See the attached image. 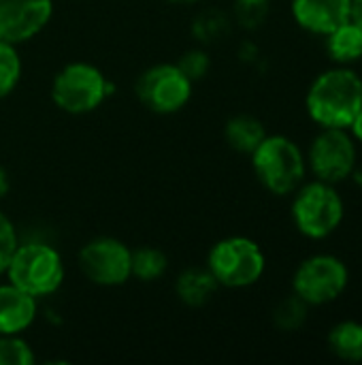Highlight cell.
Returning a JSON list of instances; mask_svg holds the SVG:
<instances>
[{"label":"cell","mask_w":362,"mask_h":365,"mask_svg":"<svg viewBox=\"0 0 362 365\" xmlns=\"http://www.w3.org/2000/svg\"><path fill=\"white\" fill-rule=\"evenodd\" d=\"M324 45L329 58L339 66H352L354 62L362 60V30L352 19L326 34Z\"/></svg>","instance_id":"14"},{"label":"cell","mask_w":362,"mask_h":365,"mask_svg":"<svg viewBox=\"0 0 362 365\" xmlns=\"http://www.w3.org/2000/svg\"><path fill=\"white\" fill-rule=\"evenodd\" d=\"M326 344L331 353L344 361L361 364L362 361V323L358 321H341L331 327L326 336Z\"/></svg>","instance_id":"17"},{"label":"cell","mask_w":362,"mask_h":365,"mask_svg":"<svg viewBox=\"0 0 362 365\" xmlns=\"http://www.w3.org/2000/svg\"><path fill=\"white\" fill-rule=\"evenodd\" d=\"M130 252L115 237H96L81 248L79 269L98 287H119L130 278Z\"/></svg>","instance_id":"10"},{"label":"cell","mask_w":362,"mask_h":365,"mask_svg":"<svg viewBox=\"0 0 362 365\" xmlns=\"http://www.w3.org/2000/svg\"><path fill=\"white\" fill-rule=\"evenodd\" d=\"M350 178L356 182V186H358V188H362V167H358V165H356V169L352 171V175H350Z\"/></svg>","instance_id":"29"},{"label":"cell","mask_w":362,"mask_h":365,"mask_svg":"<svg viewBox=\"0 0 362 365\" xmlns=\"http://www.w3.org/2000/svg\"><path fill=\"white\" fill-rule=\"evenodd\" d=\"M309 317V304H305L299 295L284 297L273 310V323L280 331H299Z\"/></svg>","instance_id":"19"},{"label":"cell","mask_w":362,"mask_h":365,"mask_svg":"<svg viewBox=\"0 0 362 365\" xmlns=\"http://www.w3.org/2000/svg\"><path fill=\"white\" fill-rule=\"evenodd\" d=\"M6 192H9V175H6V171L0 167V199L6 197Z\"/></svg>","instance_id":"28"},{"label":"cell","mask_w":362,"mask_h":365,"mask_svg":"<svg viewBox=\"0 0 362 365\" xmlns=\"http://www.w3.org/2000/svg\"><path fill=\"white\" fill-rule=\"evenodd\" d=\"M292 195V222L307 240H326L341 227L346 203L337 184L322 180L303 182Z\"/></svg>","instance_id":"3"},{"label":"cell","mask_w":362,"mask_h":365,"mask_svg":"<svg viewBox=\"0 0 362 365\" xmlns=\"http://www.w3.org/2000/svg\"><path fill=\"white\" fill-rule=\"evenodd\" d=\"M350 19L362 30V0H352V9H350Z\"/></svg>","instance_id":"27"},{"label":"cell","mask_w":362,"mask_h":365,"mask_svg":"<svg viewBox=\"0 0 362 365\" xmlns=\"http://www.w3.org/2000/svg\"><path fill=\"white\" fill-rule=\"evenodd\" d=\"M166 267H169V259L158 248L143 246V248H137L130 252V276H134L143 282L162 278Z\"/></svg>","instance_id":"18"},{"label":"cell","mask_w":362,"mask_h":365,"mask_svg":"<svg viewBox=\"0 0 362 365\" xmlns=\"http://www.w3.org/2000/svg\"><path fill=\"white\" fill-rule=\"evenodd\" d=\"M166 2H173V4H190V2H198V0H166Z\"/></svg>","instance_id":"30"},{"label":"cell","mask_w":362,"mask_h":365,"mask_svg":"<svg viewBox=\"0 0 362 365\" xmlns=\"http://www.w3.org/2000/svg\"><path fill=\"white\" fill-rule=\"evenodd\" d=\"M224 135H226L228 145L235 152L252 154L260 145V141L267 137V130H265V124L258 118H254L250 113H239V115L228 120V124L224 128Z\"/></svg>","instance_id":"16"},{"label":"cell","mask_w":362,"mask_h":365,"mask_svg":"<svg viewBox=\"0 0 362 365\" xmlns=\"http://www.w3.org/2000/svg\"><path fill=\"white\" fill-rule=\"evenodd\" d=\"M350 133H352V137L356 139V141H361L362 143V107L361 111L356 113V118H354V122L350 124V128H348Z\"/></svg>","instance_id":"26"},{"label":"cell","mask_w":362,"mask_h":365,"mask_svg":"<svg viewBox=\"0 0 362 365\" xmlns=\"http://www.w3.org/2000/svg\"><path fill=\"white\" fill-rule=\"evenodd\" d=\"M9 282L32 297L51 295L64 280V263L55 248L47 244H21L6 265Z\"/></svg>","instance_id":"5"},{"label":"cell","mask_w":362,"mask_h":365,"mask_svg":"<svg viewBox=\"0 0 362 365\" xmlns=\"http://www.w3.org/2000/svg\"><path fill=\"white\" fill-rule=\"evenodd\" d=\"M36 319V297L15 284L0 287V336L28 329Z\"/></svg>","instance_id":"13"},{"label":"cell","mask_w":362,"mask_h":365,"mask_svg":"<svg viewBox=\"0 0 362 365\" xmlns=\"http://www.w3.org/2000/svg\"><path fill=\"white\" fill-rule=\"evenodd\" d=\"M137 96L154 113H175L192 96V81L177 64H156L137 83Z\"/></svg>","instance_id":"9"},{"label":"cell","mask_w":362,"mask_h":365,"mask_svg":"<svg viewBox=\"0 0 362 365\" xmlns=\"http://www.w3.org/2000/svg\"><path fill=\"white\" fill-rule=\"evenodd\" d=\"M309 118L320 128H350L362 107V79L352 66L320 73L305 96Z\"/></svg>","instance_id":"1"},{"label":"cell","mask_w":362,"mask_h":365,"mask_svg":"<svg viewBox=\"0 0 362 365\" xmlns=\"http://www.w3.org/2000/svg\"><path fill=\"white\" fill-rule=\"evenodd\" d=\"M218 282L215 278L211 276V272L205 267H192V269H186L183 274H179L177 278V284H175V291H177V297L190 306V308H201L205 306L218 291Z\"/></svg>","instance_id":"15"},{"label":"cell","mask_w":362,"mask_h":365,"mask_svg":"<svg viewBox=\"0 0 362 365\" xmlns=\"http://www.w3.org/2000/svg\"><path fill=\"white\" fill-rule=\"evenodd\" d=\"M267 267L262 248L243 235L220 240L207 257V269L220 287L245 289L256 284Z\"/></svg>","instance_id":"4"},{"label":"cell","mask_w":362,"mask_h":365,"mask_svg":"<svg viewBox=\"0 0 362 365\" xmlns=\"http://www.w3.org/2000/svg\"><path fill=\"white\" fill-rule=\"evenodd\" d=\"M109 90L111 86L107 77L94 64L73 62L55 75L51 98L62 111L70 115H83L94 111L109 96Z\"/></svg>","instance_id":"6"},{"label":"cell","mask_w":362,"mask_h":365,"mask_svg":"<svg viewBox=\"0 0 362 365\" xmlns=\"http://www.w3.org/2000/svg\"><path fill=\"white\" fill-rule=\"evenodd\" d=\"M350 284L348 265L335 255L307 257L292 276V293L305 304L326 306L337 302Z\"/></svg>","instance_id":"7"},{"label":"cell","mask_w":362,"mask_h":365,"mask_svg":"<svg viewBox=\"0 0 362 365\" xmlns=\"http://www.w3.org/2000/svg\"><path fill=\"white\" fill-rule=\"evenodd\" d=\"M51 13V0H0V41L19 45L36 36Z\"/></svg>","instance_id":"11"},{"label":"cell","mask_w":362,"mask_h":365,"mask_svg":"<svg viewBox=\"0 0 362 365\" xmlns=\"http://www.w3.org/2000/svg\"><path fill=\"white\" fill-rule=\"evenodd\" d=\"M258 182L273 195H292L307 175V156L286 135H267L250 154Z\"/></svg>","instance_id":"2"},{"label":"cell","mask_w":362,"mask_h":365,"mask_svg":"<svg viewBox=\"0 0 362 365\" xmlns=\"http://www.w3.org/2000/svg\"><path fill=\"white\" fill-rule=\"evenodd\" d=\"M21 77V58L13 43L0 41V98L11 94Z\"/></svg>","instance_id":"20"},{"label":"cell","mask_w":362,"mask_h":365,"mask_svg":"<svg viewBox=\"0 0 362 365\" xmlns=\"http://www.w3.org/2000/svg\"><path fill=\"white\" fill-rule=\"evenodd\" d=\"M226 32H228V17L220 11H205L194 21V34L205 43H211Z\"/></svg>","instance_id":"22"},{"label":"cell","mask_w":362,"mask_h":365,"mask_svg":"<svg viewBox=\"0 0 362 365\" xmlns=\"http://www.w3.org/2000/svg\"><path fill=\"white\" fill-rule=\"evenodd\" d=\"M177 66L183 71V75L194 83L196 79L205 77L209 71V56L203 49H190L181 56V60L177 62Z\"/></svg>","instance_id":"24"},{"label":"cell","mask_w":362,"mask_h":365,"mask_svg":"<svg viewBox=\"0 0 362 365\" xmlns=\"http://www.w3.org/2000/svg\"><path fill=\"white\" fill-rule=\"evenodd\" d=\"M356 139L348 128H320L307 152V169L316 180L339 184L358 165Z\"/></svg>","instance_id":"8"},{"label":"cell","mask_w":362,"mask_h":365,"mask_svg":"<svg viewBox=\"0 0 362 365\" xmlns=\"http://www.w3.org/2000/svg\"><path fill=\"white\" fill-rule=\"evenodd\" d=\"M235 19L245 30H256L265 24L271 11V0H235Z\"/></svg>","instance_id":"21"},{"label":"cell","mask_w":362,"mask_h":365,"mask_svg":"<svg viewBox=\"0 0 362 365\" xmlns=\"http://www.w3.org/2000/svg\"><path fill=\"white\" fill-rule=\"evenodd\" d=\"M290 9L299 28L326 36L350 19L352 0H292Z\"/></svg>","instance_id":"12"},{"label":"cell","mask_w":362,"mask_h":365,"mask_svg":"<svg viewBox=\"0 0 362 365\" xmlns=\"http://www.w3.org/2000/svg\"><path fill=\"white\" fill-rule=\"evenodd\" d=\"M34 355L17 334L0 338V365H32Z\"/></svg>","instance_id":"23"},{"label":"cell","mask_w":362,"mask_h":365,"mask_svg":"<svg viewBox=\"0 0 362 365\" xmlns=\"http://www.w3.org/2000/svg\"><path fill=\"white\" fill-rule=\"evenodd\" d=\"M17 233H15V227L13 222L9 220V216H4L0 212V274L6 272V265L17 248Z\"/></svg>","instance_id":"25"}]
</instances>
